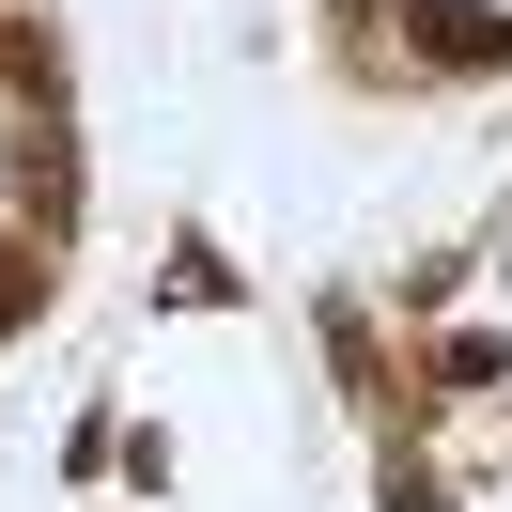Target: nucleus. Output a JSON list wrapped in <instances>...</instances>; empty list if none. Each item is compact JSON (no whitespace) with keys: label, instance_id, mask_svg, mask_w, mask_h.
<instances>
[{"label":"nucleus","instance_id":"obj_1","mask_svg":"<svg viewBox=\"0 0 512 512\" xmlns=\"http://www.w3.org/2000/svg\"><path fill=\"white\" fill-rule=\"evenodd\" d=\"M419 47H435V63H497V32H481V0H435V32H419Z\"/></svg>","mask_w":512,"mask_h":512}]
</instances>
